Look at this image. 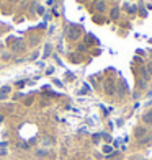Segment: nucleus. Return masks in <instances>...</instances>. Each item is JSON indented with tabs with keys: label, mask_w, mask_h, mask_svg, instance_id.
<instances>
[{
	"label": "nucleus",
	"mask_w": 152,
	"mask_h": 160,
	"mask_svg": "<svg viewBox=\"0 0 152 160\" xmlns=\"http://www.w3.org/2000/svg\"><path fill=\"white\" fill-rule=\"evenodd\" d=\"M25 43H23V39H15L13 43V51H23L25 49V46H23Z\"/></svg>",
	"instance_id": "3"
},
{
	"label": "nucleus",
	"mask_w": 152,
	"mask_h": 160,
	"mask_svg": "<svg viewBox=\"0 0 152 160\" xmlns=\"http://www.w3.org/2000/svg\"><path fill=\"white\" fill-rule=\"evenodd\" d=\"M95 5H97V8H98V10H103V8H105V3H103L101 0H98V2L95 3Z\"/></svg>",
	"instance_id": "7"
},
{
	"label": "nucleus",
	"mask_w": 152,
	"mask_h": 160,
	"mask_svg": "<svg viewBox=\"0 0 152 160\" xmlns=\"http://www.w3.org/2000/svg\"><path fill=\"white\" fill-rule=\"evenodd\" d=\"M144 134H145V129H138V132H136V136L139 137V136H144Z\"/></svg>",
	"instance_id": "8"
},
{
	"label": "nucleus",
	"mask_w": 152,
	"mask_h": 160,
	"mask_svg": "<svg viewBox=\"0 0 152 160\" xmlns=\"http://www.w3.org/2000/svg\"><path fill=\"white\" fill-rule=\"evenodd\" d=\"M36 10H38V13H44V8L39 7V5H38V8H36Z\"/></svg>",
	"instance_id": "10"
},
{
	"label": "nucleus",
	"mask_w": 152,
	"mask_h": 160,
	"mask_svg": "<svg viewBox=\"0 0 152 160\" xmlns=\"http://www.w3.org/2000/svg\"><path fill=\"white\" fill-rule=\"evenodd\" d=\"M10 92H12V87H10V85L2 87V88H0V100H5L8 95H10Z\"/></svg>",
	"instance_id": "1"
},
{
	"label": "nucleus",
	"mask_w": 152,
	"mask_h": 160,
	"mask_svg": "<svg viewBox=\"0 0 152 160\" xmlns=\"http://www.w3.org/2000/svg\"><path fill=\"white\" fill-rule=\"evenodd\" d=\"M144 123H152V111L144 114Z\"/></svg>",
	"instance_id": "5"
},
{
	"label": "nucleus",
	"mask_w": 152,
	"mask_h": 160,
	"mask_svg": "<svg viewBox=\"0 0 152 160\" xmlns=\"http://www.w3.org/2000/svg\"><path fill=\"white\" fill-rule=\"evenodd\" d=\"M79 36V28L77 26H69V38L70 39H75Z\"/></svg>",
	"instance_id": "2"
},
{
	"label": "nucleus",
	"mask_w": 152,
	"mask_h": 160,
	"mask_svg": "<svg viewBox=\"0 0 152 160\" xmlns=\"http://www.w3.org/2000/svg\"><path fill=\"white\" fill-rule=\"evenodd\" d=\"M147 70H149V75H152V66H147Z\"/></svg>",
	"instance_id": "13"
},
{
	"label": "nucleus",
	"mask_w": 152,
	"mask_h": 160,
	"mask_svg": "<svg viewBox=\"0 0 152 160\" xmlns=\"http://www.w3.org/2000/svg\"><path fill=\"white\" fill-rule=\"evenodd\" d=\"M105 152H106V153H110V152H111V147L106 146V147H105Z\"/></svg>",
	"instance_id": "12"
},
{
	"label": "nucleus",
	"mask_w": 152,
	"mask_h": 160,
	"mask_svg": "<svg viewBox=\"0 0 152 160\" xmlns=\"http://www.w3.org/2000/svg\"><path fill=\"white\" fill-rule=\"evenodd\" d=\"M53 144H54V139H53V137H44V139H43V146L49 147V146H53Z\"/></svg>",
	"instance_id": "4"
},
{
	"label": "nucleus",
	"mask_w": 152,
	"mask_h": 160,
	"mask_svg": "<svg viewBox=\"0 0 152 160\" xmlns=\"http://www.w3.org/2000/svg\"><path fill=\"white\" fill-rule=\"evenodd\" d=\"M38 155H39V157H43V155H46V152H44V150H38Z\"/></svg>",
	"instance_id": "11"
},
{
	"label": "nucleus",
	"mask_w": 152,
	"mask_h": 160,
	"mask_svg": "<svg viewBox=\"0 0 152 160\" xmlns=\"http://www.w3.org/2000/svg\"><path fill=\"white\" fill-rule=\"evenodd\" d=\"M51 54V44H46V47H44V54H43V57L46 59L47 56Z\"/></svg>",
	"instance_id": "6"
},
{
	"label": "nucleus",
	"mask_w": 152,
	"mask_h": 160,
	"mask_svg": "<svg viewBox=\"0 0 152 160\" xmlns=\"http://www.w3.org/2000/svg\"><path fill=\"white\" fill-rule=\"evenodd\" d=\"M8 2H12V3H15V2H18V0H8Z\"/></svg>",
	"instance_id": "14"
},
{
	"label": "nucleus",
	"mask_w": 152,
	"mask_h": 160,
	"mask_svg": "<svg viewBox=\"0 0 152 160\" xmlns=\"http://www.w3.org/2000/svg\"><path fill=\"white\" fill-rule=\"evenodd\" d=\"M118 13H119V12H118V8H114V10L111 12V16H113V18H118Z\"/></svg>",
	"instance_id": "9"
}]
</instances>
